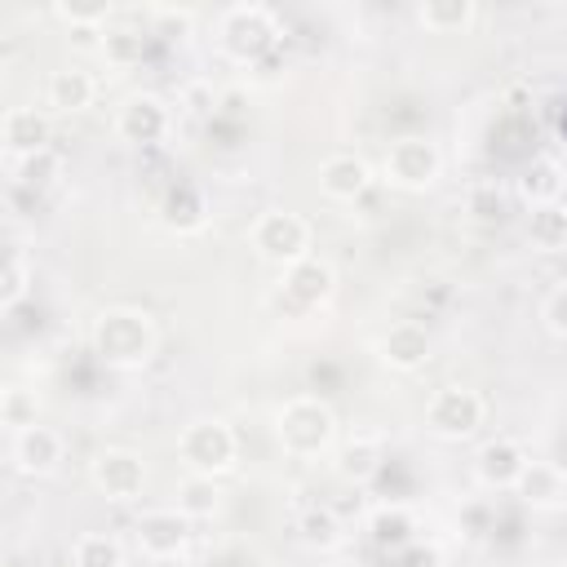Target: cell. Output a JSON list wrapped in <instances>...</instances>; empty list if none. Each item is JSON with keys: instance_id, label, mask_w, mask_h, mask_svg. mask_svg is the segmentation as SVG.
I'll return each instance as SVG.
<instances>
[{"instance_id": "obj_1", "label": "cell", "mask_w": 567, "mask_h": 567, "mask_svg": "<svg viewBox=\"0 0 567 567\" xmlns=\"http://www.w3.org/2000/svg\"><path fill=\"white\" fill-rule=\"evenodd\" d=\"M89 346L93 354L106 363V368H142L151 363L155 354V323L146 310H133V306H111L93 319V332H89Z\"/></svg>"}, {"instance_id": "obj_2", "label": "cell", "mask_w": 567, "mask_h": 567, "mask_svg": "<svg viewBox=\"0 0 567 567\" xmlns=\"http://www.w3.org/2000/svg\"><path fill=\"white\" fill-rule=\"evenodd\" d=\"M275 439L288 456H323L332 443H337V412L315 399V394H301V399H288L279 412H275Z\"/></svg>"}, {"instance_id": "obj_3", "label": "cell", "mask_w": 567, "mask_h": 567, "mask_svg": "<svg viewBox=\"0 0 567 567\" xmlns=\"http://www.w3.org/2000/svg\"><path fill=\"white\" fill-rule=\"evenodd\" d=\"M217 40L235 62H261L279 44V22L266 4H230L217 22Z\"/></svg>"}, {"instance_id": "obj_4", "label": "cell", "mask_w": 567, "mask_h": 567, "mask_svg": "<svg viewBox=\"0 0 567 567\" xmlns=\"http://www.w3.org/2000/svg\"><path fill=\"white\" fill-rule=\"evenodd\" d=\"M248 244H252V252H257L261 261L288 270V266H297V261L310 257V221H306L301 213L270 208V213H261V217L252 221Z\"/></svg>"}, {"instance_id": "obj_5", "label": "cell", "mask_w": 567, "mask_h": 567, "mask_svg": "<svg viewBox=\"0 0 567 567\" xmlns=\"http://www.w3.org/2000/svg\"><path fill=\"white\" fill-rule=\"evenodd\" d=\"M177 456H182V465H186L190 474L217 478V474H226V470L235 465V456H239V439H235V430H230L226 421L204 416V421H190V425L182 430V439H177Z\"/></svg>"}, {"instance_id": "obj_6", "label": "cell", "mask_w": 567, "mask_h": 567, "mask_svg": "<svg viewBox=\"0 0 567 567\" xmlns=\"http://www.w3.org/2000/svg\"><path fill=\"white\" fill-rule=\"evenodd\" d=\"M381 173H385V182L399 186V190H425V186L439 182L443 155H439V146H434L430 137L408 133V137H394V142H390V151H385V159H381Z\"/></svg>"}, {"instance_id": "obj_7", "label": "cell", "mask_w": 567, "mask_h": 567, "mask_svg": "<svg viewBox=\"0 0 567 567\" xmlns=\"http://www.w3.org/2000/svg\"><path fill=\"white\" fill-rule=\"evenodd\" d=\"M483 399L478 390H465V385H443L430 394L425 403V430L434 439H447V443H461L470 439L478 425H483Z\"/></svg>"}, {"instance_id": "obj_8", "label": "cell", "mask_w": 567, "mask_h": 567, "mask_svg": "<svg viewBox=\"0 0 567 567\" xmlns=\"http://www.w3.org/2000/svg\"><path fill=\"white\" fill-rule=\"evenodd\" d=\"M332 292H337V270H332L323 257H306V261H297V266L284 270L279 306H284L288 315H310V310H319Z\"/></svg>"}, {"instance_id": "obj_9", "label": "cell", "mask_w": 567, "mask_h": 567, "mask_svg": "<svg viewBox=\"0 0 567 567\" xmlns=\"http://www.w3.org/2000/svg\"><path fill=\"white\" fill-rule=\"evenodd\" d=\"M190 514L182 509H146L137 523H133V540L146 558L155 563H168V558H182L190 549Z\"/></svg>"}, {"instance_id": "obj_10", "label": "cell", "mask_w": 567, "mask_h": 567, "mask_svg": "<svg viewBox=\"0 0 567 567\" xmlns=\"http://www.w3.org/2000/svg\"><path fill=\"white\" fill-rule=\"evenodd\" d=\"M89 478H93V487H97L106 501H120V505H124V501H137V496H142V487H146V465H142V456L128 452V447H106V452L93 456Z\"/></svg>"}, {"instance_id": "obj_11", "label": "cell", "mask_w": 567, "mask_h": 567, "mask_svg": "<svg viewBox=\"0 0 567 567\" xmlns=\"http://www.w3.org/2000/svg\"><path fill=\"white\" fill-rule=\"evenodd\" d=\"M527 447L518 443V439H487L478 452H474V474H478V483L483 487H492V492H514V483L523 478V470H527Z\"/></svg>"}, {"instance_id": "obj_12", "label": "cell", "mask_w": 567, "mask_h": 567, "mask_svg": "<svg viewBox=\"0 0 567 567\" xmlns=\"http://www.w3.org/2000/svg\"><path fill=\"white\" fill-rule=\"evenodd\" d=\"M168 124H173V115H168L164 97H155V93H133V97L120 106V115H115V133H120L124 142H133V146L159 142V137L168 133Z\"/></svg>"}, {"instance_id": "obj_13", "label": "cell", "mask_w": 567, "mask_h": 567, "mask_svg": "<svg viewBox=\"0 0 567 567\" xmlns=\"http://www.w3.org/2000/svg\"><path fill=\"white\" fill-rule=\"evenodd\" d=\"M62 452H66L62 434L49 430V425H40V421L13 434V470H18V474L44 478V474H53V470L62 465Z\"/></svg>"}, {"instance_id": "obj_14", "label": "cell", "mask_w": 567, "mask_h": 567, "mask_svg": "<svg viewBox=\"0 0 567 567\" xmlns=\"http://www.w3.org/2000/svg\"><path fill=\"white\" fill-rule=\"evenodd\" d=\"M563 186H567V168L554 155H536L518 168L514 190L527 208H545V204H563Z\"/></svg>"}, {"instance_id": "obj_15", "label": "cell", "mask_w": 567, "mask_h": 567, "mask_svg": "<svg viewBox=\"0 0 567 567\" xmlns=\"http://www.w3.org/2000/svg\"><path fill=\"white\" fill-rule=\"evenodd\" d=\"M377 354H381V363L394 368V372H416V368H425V359H430V332H425V323H416V319L394 323V328L381 337Z\"/></svg>"}, {"instance_id": "obj_16", "label": "cell", "mask_w": 567, "mask_h": 567, "mask_svg": "<svg viewBox=\"0 0 567 567\" xmlns=\"http://www.w3.org/2000/svg\"><path fill=\"white\" fill-rule=\"evenodd\" d=\"M4 151L13 155V159H22V155H35V151H49V137H53V120H49V111H40V106H13L9 115H4Z\"/></svg>"}, {"instance_id": "obj_17", "label": "cell", "mask_w": 567, "mask_h": 567, "mask_svg": "<svg viewBox=\"0 0 567 567\" xmlns=\"http://www.w3.org/2000/svg\"><path fill=\"white\" fill-rule=\"evenodd\" d=\"M372 186V168L359 155H328L319 164V190L328 199H359Z\"/></svg>"}, {"instance_id": "obj_18", "label": "cell", "mask_w": 567, "mask_h": 567, "mask_svg": "<svg viewBox=\"0 0 567 567\" xmlns=\"http://www.w3.org/2000/svg\"><path fill=\"white\" fill-rule=\"evenodd\" d=\"M93 93H97V84H93V75L84 66H58L49 75V84H44V102L58 115H75V111L93 106Z\"/></svg>"}, {"instance_id": "obj_19", "label": "cell", "mask_w": 567, "mask_h": 567, "mask_svg": "<svg viewBox=\"0 0 567 567\" xmlns=\"http://www.w3.org/2000/svg\"><path fill=\"white\" fill-rule=\"evenodd\" d=\"M159 221H164L168 230H177V235H190V230H199V226L208 221V204H204V195H199L195 186L177 182V186H168L164 199H159Z\"/></svg>"}, {"instance_id": "obj_20", "label": "cell", "mask_w": 567, "mask_h": 567, "mask_svg": "<svg viewBox=\"0 0 567 567\" xmlns=\"http://www.w3.org/2000/svg\"><path fill=\"white\" fill-rule=\"evenodd\" d=\"M368 536H372V545H377V549L399 554L403 545H412V540H416V518H412V509H408V505H381V509H372V514H368Z\"/></svg>"}, {"instance_id": "obj_21", "label": "cell", "mask_w": 567, "mask_h": 567, "mask_svg": "<svg viewBox=\"0 0 567 567\" xmlns=\"http://www.w3.org/2000/svg\"><path fill=\"white\" fill-rule=\"evenodd\" d=\"M385 461V447L377 434H354L341 452H337V474L350 478V483H368Z\"/></svg>"}, {"instance_id": "obj_22", "label": "cell", "mask_w": 567, "mask_h": 567, "mask_svg": "<svg viewBox=\"0 0 567 567\" xmlns=\"http://www.w3.org/2000/svg\"><path fill=\"white\" fill-rule=\"evenodd\" d=\"M297 536H301V545L306 549H319V554H328V549H337L341 545V518H337V509L332 505H306L301 514H297Z\"/></svg>"}, {"instance_id": "obj_23", "label": "cell", "mask_w": 567, "mask_h": 567, "mask_svg": "<svg viewBox=\"0 0 567 567\" xmlns=\"http://www.w3.org/2000/svg\"><path fill=\"white\" fill-rule=\"evenodd\" d=\"M527 244L536 252H563L567 248V204H545L527 213Z\"/></svg>"}, {"instance_id": "obj_24", "label": "cell", "mask_w": 567, "mask_h": 567, "mask_svg": "<svg viewBox=\"0 0 567 567\" xmlns=\"http://www.w3.org/2000/svg\"><path fill=\"white\" fill-rule=\"evenodd\" d=\"M474 18H478V9L470 0H425V4H416V22L434 35H456Z\"/></svg>"}, {"instance_id": "obj_25", "label": "cell", "mask_w": 567, "mask_h": 567, "mask_svg": "<svg viewBox=\"0 0 567 567\" xmlns=\"http://www.w3.org/2000/svg\"><path fill=\"white\" fill-rule=\"evenodd\" d=\"M514 492L527 501V505H558L563 501V474L545 461H527L523 478L514 483Z\"/></svg>"}, {"instance_id": "obj_26", "label": "cell", "mask_w": 567, "mask_h": 567, "mask_svg": "<svg viewBox=\"0 0 567 567\" xmlns=\"http://www.w3.org/2000/svg\"><path fill=\"white\" fill-rule=\"evenodd\" d=\"M58 177H62V155H58V151H35V155L13 159V182H18L22 190H31V195L49 190Z\"/></svg>"}, {"instance_id": "obj_27", "label": "cell", "mask_w": 567, "mask_h": 567, "mask_svg": "<svg viewBox=\"0 0 567 567\" xmlns=\"http://www.w3.org/2000/svg\"><path fill=\"white\" fill-rule=\"evenodd\" d=\"M71 563L75 567H124V545L111 532H84L71 545Z\"/></svg>"}, {"instance_id": "obj_28", "label": "cell", "mask_w": 567, "mask_h": 567, "mask_svg": "<svg viewBox=\"0 0 567 567\" xmlns=\"http://www.w3.org/2000/svg\"><path fill=\"white\" fill-rule=\"evenodd\" d=\"M465 213H470L478 226H496V221H505V213H509V190L496 186V182H474L470 195H465Z\"/></svg>"}, {"instance_id": "obj_29", "label": "cell", "mask_w": 567, "mask_h": 567, "mask_svg": "<svg viewBox=\"0 0 567 567\" xmlns=\"http://www.w3.org/2000/svg\"><path fill=\"white\" fill-rule=\"evenodd\" d=\"M177 509L190 514V518H213V514L221 509V492H217V483L204 478V474H190V478L177 487Z\"/></svg>"}, {"instance_id": "obj_30", "label": "cell", "mask_w": 567, "mask_h": 567, "mask_svg": "<svg viewBox=\"0 0 567 567\" xmlns=\"http://www.w3.org/2000/svg\"><path fill=\"white\" fill-rule=\"evenodd\" d=\"M27 292H31V266H27V257L18 248H9L4 270H0V310H13Z\"/></svg>"}, {"instance_id": "obj_31", "label": "cell", "mask_w": 567, "mask_h": 567, "mask_svg": "<svg viewBox=\"0 0 567 567\" xmlns=\"http://www.w3.org/2000/svg\"><path fill=\"white\" fill-rule=\"evenodd\" d=\"M53 18L66 22L71 31H102V27L115 18V9H111L106 0H102V4H75V0L66 4V0H58V4H53Z\"/></svg>"}, {"instance_id": "obj_32", "label": "cell", "mask_w": 567, "mask_h": 567, "mask_svg": "<svg viewBox=\"0 0 567 567\" xmlns=\"http://www.w3.org/2000/svg\"><path fill=\"white\" fill-rule=\"evenodd\" d=\"M97 53H102L106 62H115V66H128V62L142 58V35H137V31H106Z\"/></svg>"}, {"instance_id": "obj_33", "label": "cell", "mask_w": 567, "mask_h": 567, "mask_svg": "<svg viewBox=\"0 0 567 567\" xmlns=\"http://www.w3.org/2000/svg\"><path fill=\"white\" fill-rule=\"evenodd\" d=\"M4 425L18 434V430H27V425H35V399L27 394V390H9L4 394Z\"/></svg>"}, {"instance_id": "obj_34", "label": "cell", "mask_w": 567, "mask_h": 567, "mask_svg": "<svg viewBox=\"0 0 567 567\" xmlns=\"http://www.w3.org/2000/svg\"><path fill=\"white\" fill-rule=\"evenodd\" d=\"M540 319H545V328H549L554 337H567V284H558V288L545 297Z\"/></svg>"}, {"instance_id": "obj_35", "label": "cell", "mask_w": 567, "mask_h": 567, "mask_svg": "<svg viewBox=\"0 0 567 567\" xmlns=\"http://www.w3.org/2000/svg\"><path fill=\"white\" fill-rule=\"evenodd\" d=\"M394 567H443V558H439V549H434V545L412 540V545H403V549L394 554Z\"/></svg>"}]
</instances>
